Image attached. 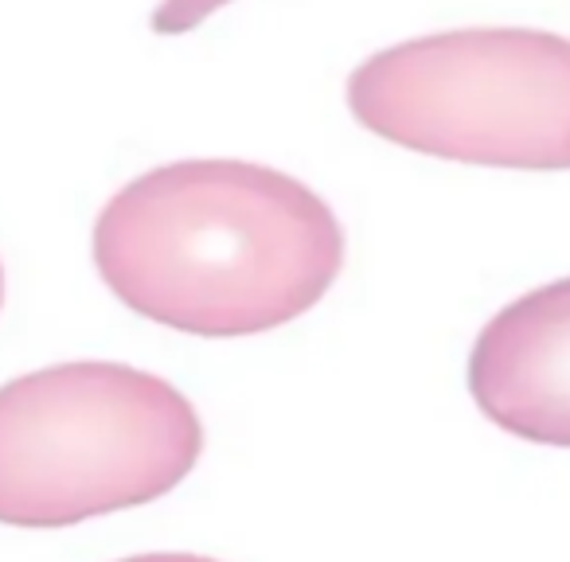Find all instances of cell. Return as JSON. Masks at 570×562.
<instances>
[{
	"instance_id": "7a4b0ae2",
	"label": "cell",
	"mask_w": 570,
	"mask_h": 562,
	"mask_svg": "<svg viewBox=\"0 0 570 562\" xmlns=\"http://www.w3.org/2000/svg\"><path fill=\"white\" fill-rule=\"evenodd\" d=\"M204 422L168 379L82 359L0 387V523L71 528L173 492Z\"/></svg>"
},
{
	"instance_id": "52a82bcc",
	"label": "cell",
	"mask_w": 570,
	"mask_h": 562,
	"mask_svg": "<svg viewBox=\"0 0 570 562\" xmlns=\"http://www.w3.org/2000/svg\"><path fill=\"white\" fill-rule=\"evenodd\" d=\"M0 302H4V269H0Z\"/></svg>"
},
{
	"instance_id": "3957f363",
	"label": "cell",
	"mask_w": 570,
	"mask_h": 562,
	"mask_svg": "<svg viewBox=\"0 0 570 562\" xmlns=\"http://www.w3.org/2000/svg\"><path fill=\"white\" fill-rule=\"evenodd\" d=\"M367 134L458 165L570 168V40L539 28H458L395 43L348 75Z\"/></svg>"
},
{
	"instance_id": "6da1fadb",
	"label": "cell",
	"mask_w": 570,
	"mask_h": 562,
	"mask_svg": "<svg viewBox=\"0 0 570 562\" xmlns=\"http://www.w3.org/2000/svg\"><path fill=\"white\" fill-rule=\"evenodd\" d=\"M95 266L145 321L230 341L305 317L341 277L344 227L289 172L223 157L176 160L102 207Z\"/></svg>"
},
{
	"instance_id": "5b68a950",
	"label": "cell",
	"mask_w": 570,
	"mask_h": 562,
	"mask_svg": "<svg viewBox=\"0 0 570 562\" xmlns=\"http://www.w3.org/2000/svg\"><path fill=\"white\" fill-rule=\"evenodd\" d=\"M230 0H160L153 12V32L157 36H184L191 28H199L207 17H215L219 9H227Z\"/></svg>"
},
{
	"instance_id": "277c9868",
	"label": "cell",
	"mask_w": 570,
	"mask_h": 562,
	"mask_svg": "<svg viewBox=\"0 0 570 562\" xmlns=\"http://www.w3.org/2000/svg\"><path fill=\"white\" fill-rule=\"evenodd\" d=\"M469 391L512 437L570 450V277L515 297L481 328Z\"/></svg>"
},
{
	"instance_id": "8992f818",
	"label": "cell",
	"mask_w": 570,
	"mask_h": 562,
	"mask_svg": "<svg viewBox=\"0 0 570 562\" xmlns=\"http://www.w3.org/2000/svg\"><path fill=\"white\" fill-rule=\"evenodd\" d=\"M121 562H215V559H199V554H137V559H121Z\"/></svg>"
}]
</instances>
